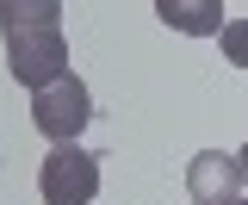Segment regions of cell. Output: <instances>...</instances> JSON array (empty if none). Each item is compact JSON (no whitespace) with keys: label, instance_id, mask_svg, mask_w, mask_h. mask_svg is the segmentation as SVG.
Instances as JSON below:
<instances>
[{"label":"cell","instance_id":"cell-1","mask_svg":"<svg viewBox=\"0 0 248 205\" xmlns=\"http://www.w3.org/2000/svg\"><path fill=\"white\" fill-rule=\"evenodd\" d=\"M0 37L6 68L19 87H44L68 75V37H62V0H0Z\"/></svg>","mask_w":248,"mask_h":205},{"label":"cell","instance_id":"cell-2","mask_svg":"<svg viewBox=\"0 0 248 205\" xmlns=\"http://www.w3.org/2000/svg\"><path fill=\"white\" fill-rule=\"evenodd\" d=\"M87 118H93V93H87V81H81L75 68L31 93V124H37L50 143H81Z\"/></svg>","mask_w":248,"mask_h":205},{"label":"cell","instance_id":"cell-3","mask_svg":"<svg viewBox=\"0 0 248 205\" xmlns=\"http://www.w3.org/2000/svg\"><path fill=\"white\" fill-rule=\"evenodd\" d=\"M37 193H44V205H93L99 155L81 143H50V155L37 162Z\"/></svg>","mask_w":248,"mask_h":205},{"label":"cell","instance_id":"cell-4","mask_svg":"<svg viewBox=\"0 0 248 205\" xmlns=\"http://www.w3.org/2000/svg\"><path fill=\"white\" fill-rule=\"evenodd\" d=\"M186 193H192V205H230V199H242V162L223 155V149H199V155L186 162Z\"/></svg>","mask_w":248,"mask_h":205},{"label":"cell","instance_id":"cell-5","mask_svg":"<svg viewBox=\"0 0 248 205\" xmlns=\"http://www.w3.org/2000/svg\"><path fill=\"white\" fill-rule=\"evenodd\" d=\"M155 19L186 31V37H217L223 31V0H155Z\"/></svg>","mask_w":248,"mask_h":205},{"label":"cell","instance_id":"cell-6","mask_svg":"<svg viewBox=\"0 0 248 205\" xmlns=\"http://www.w3.org/2000/svg\"><path fill=\"white\" fill-rule=\"evenodd\" d=\"M223 62H236V68H248V19H223Z\"/></svg>","mask_w":248,"mask_h":205},{"label":"cell","instance_id":"cell-7","mask_svg":"<svg viewBox=\"0 0 248 205\" xmlns=\"http://www.w3.org/2000/svg\"><path fill=\"white\" fill-rule=\"evenodd\" d=\"M236 162H242V187H248V143H242V149H236Z\"/></svg>","mask_w":248,"mask_h":205}]
</instances>
